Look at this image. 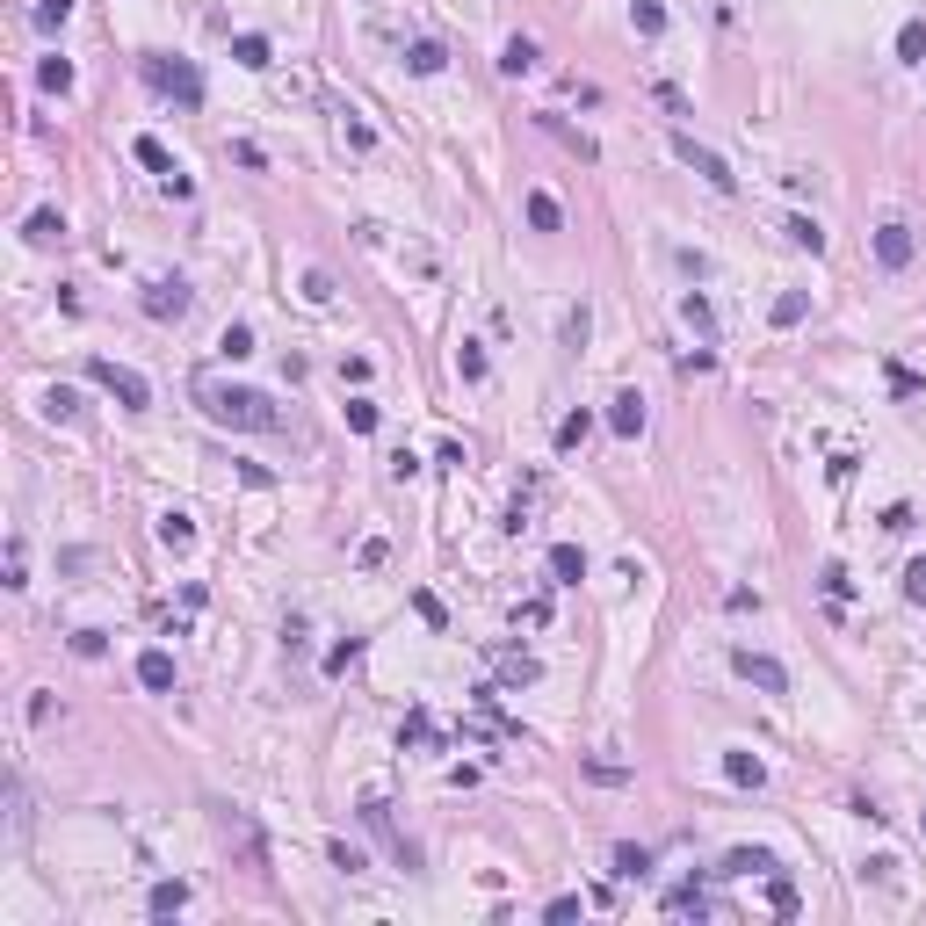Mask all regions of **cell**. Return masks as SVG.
I'll return each instance as SVG.
<instances>
[{
	"label": "cell",
	"instance_id": "obj_1",
	"mask_svg": "<svg viewBox=\"0 0 926 926\" xmlns=\"http://www.w3.org/2000/svg\"><path fill=\"white\" fill-rule=\"evenodd\" d=\"M203 413L218 427H239V435H275L283 413H275L268 391H246V384H203Z\"/></svg>",
	"mask_w": 926,
	"mask_h": 926
},
{
	"label": "cell",
	"instance_id": "obj_2",
	"mask_svg": "<svg viewBox=\"0 0 926 926\" xmlns=\"http://www.w3.org/2000/svg\"><path fill=\"white\" fill-rule=\"evenodd\" d=\"M138 73L152 95H167L181 109H203V73L189 66V58H167V51H138Z\"/></svg>",
	"mask_w": 926,
	"mask_h": 926
},
{
	"label": "cell",
	"instance_id": "obj_3",
	"mask_svg": "<svg viewBox=\"0 0 926 926\" xmlns=\"http://www.w3.org/2000/svg\"><path fill=\"white\" fill-rule=\"evenodd\" d=\"M87 377H95L116 406H131V413H145L152 406V384L138 377V369H123V362H109V355H87Z\"/></svg>",
	"mask_w": 926,
	"mask_h": 926
},
{
	"label": "cell",
	"instance_id": "obj_4",
	"mask_svg": "<svg viewBox=\"0 0 926 926\" xmlns=\"http://www.w3.org/2000/svg\"><path fill=\"white\" fill-rule=\"evenodd\" d=\"M731 673H738V681H753L760 695H789V666L767 659V652H753V644H738V652H731Z\"/></svg>",
	"mask_w": 926,
	"mask_h": 926
},
{
	"label": "cell",
	"instance_id": "obj_5",
	"mask_svg": "<svg viewBox=\"0 0 926 926\" xmlns=\"http://www.w3.org/2000/svg\"><path fill=\"white\" fill-rule=\"evenodd\" d=\"M362 825H369V832H377V840L391 847V861H406V869H413V861H420V854H413V840H406V832H398V825H391V804H384V796H377V789H369V796H362Z\"/></svg>",
	"mask_w": 926,
	"mask_h": 926
},
{
	"label": "cell",
	"instance_id": "obj_6",
	"mask_svg": "<svg viewBox=\"0 0 926 926\" xmlns=\"http://www.w3.org/2000/svg\"><path fill=\"white\" fill-rule=\"evenodd\" d=\"M673 152H681V160H688V167H695V174L709 181V189H724V196L738 189V174H731V167H724V160H717V152H709V145H695L688 131H681V138H673Z\"/></svg>",
	"mask_w": 926,
	"mask_h": 926
},
{
	"label": "cell",
	"instance_id": "obj_7",
	"mask_svg": "<svg viewBox=\"0 0 926 926\" xmlns=\"http://www.w3.org/2000/svg\"><path fill=\"white\" fill-rule=\"evenodd\" d=\"M608 427H615L623 442H637L644 427H652V406H644V391H615V398H608Z\"/></svg>",
	"mask_w": 926,
	"mask_h": 926
},
{
	"label": "cell",
	"instance_id": "obj_8",
	"mask_svg": "<svg viewBox=\"0 0 926 926\" xmlns=\"http://www.w3.org/2000/svg\"><path fill=\"white\" fill-rule=\"evenodd\" d=\"M912 254H919V239H912V225H905V218L876 225V261H883V268H912Z\"/></svg>",
	"mask_w": 926,
	"mask_h": 926
},
{
	"label": "cell",
	"instance_id": "obj_9",
	"mask_svg": "<svg viewBox=\"0 0 926 926\" xmlns=\"http://www.w3.org/2000/svg\"><path fill=\"white\" fill-rule=\"evenodd\" d=\"M189 304H196V297H189V283H181V275H160V283L145 290V312H152V319H189Z\"/></svg>",
	"mask_w": 926,
	"mask_h": 926
},
{
	"label": "cell",
	"instance_id": "obj_10",
	"mask_svg": "<svg viewBox=\"0 0 926 926\" xmlns=\"http://www.w3.org/2000/svg\"><path fill=\"white\" fill-rule=\"evenodd\" d=\"M131 152H138V167H152V174H160V181H167V196H189V174H181V167H174V152H167L160 138H138Z\"/></svg>",
	"mask_w": 926,
	"mask_h": 926
},
{
	"label": "cell",
	"instance_id": "obj_11",
	"mask_svg": "<svg viewBox=\"0 0 926 926\" xmlns=\"http://www.w3.org/2000/svg\"><path fill=\"white\" fill-rule=\"evenodd\" d=\"M536 123H543V131H550V138H558L565 152H572V160H601V145H594V138H586V131H572V123H565V116H536Z\"/></svg>",
	"mask_w": 926,
	"mask_h": 926
},
{
	"label": "cell",
	"instance_id": "obj_12",
	"mask_svg": "<svg viewBox=\"0 0 926 926\" xmlns=\"http://www.w3.org/2000/svg\"><path fill=\"white\" fill-rule=\"evenodd\" d=\"M717 876H775V854H767V847H731Z\"/></svg>",
	"mask_w": 926,
	"mask_h": 926
},
{
	"label": "cell",
	"instance_id": "obj_13",
	"mask_svg": "<svg viewBox=\"0 0 926 926\" xmlns=\"http://www.w3.org/2000/svg\"><path fill=\"white\" fill-rule=\"evenodd\" d=\"M681 326L695 333V341H717V312H709V297H702V290L681 297Z\"/></svg>",
	"mask_w": 926,
	"mask_h": 926
},
{
	"label": "cell",
	"instance_id": "obj_14",
	"mask_svg": "<svg viewBox=\"0 0 926 926\" xmlns=\"http://www.w3.org/2000/svg\"><path fill=\"white\" fill-rule=\"evenodd\" d=\"M138 681H145L152 695H167V688H174V659L160 652V644H152V652H138Z\"/></svg>",
	"mask_w": 926,
	"mask_h": 926
},
{
	"label": "cell",
	"instance_id": "obj_15",
	"mask_svg": "<svg viewBox=\"0 0 926 926\" xmlns=\"http://www.w3.org/2000/svg\"><path fill=\"white\" fill-rule=\"evenodd\" d=\"M160 543H167V550H189V543H196V514H189V507H167V514H160Z\"/></svg>",
	"mask_w": 926,
	"mask_h": 926
},
{
	"label": "cell",
	"instance_id": "obj_16",
	"mask_svg": "<svg viewBox=\"0 0 926 926\" xmlns=\"http://www.w3.org/2000/svg\"><path fill=\"white\" fill-rule=\"evenodd\" d=\"M550 579H558V586H579V579H586V550H579V543H558V550H550Z\"/></svg>",
	"mask_w": 926,
	"mask_h": 926
},
{
	"label": "cell",
	"instance_id": "obj_17",
	"mask_svg": "<svg viewBox=\"0 0 926 926\" xmlns=\"http://www.w3.org/2000/svg\"><path fill=\"white\" fill-rule=\"evenodd\" d=\"M145 912H152V919H174V912H189V883H152Z\"/></svg>",
	"mask_w": 926,
	"mask_h": 926
},
{
	"label": "cell",
	"instance_id": "obj_18",
	"mask_svg": "<svg viewBox=\"0 0 926 926\" xmlns=\"http://www.w3.org/2000/svg\"><path fill=\"white\" fill-rule=\"evenodd\" d=\"M232 58H239L246 73H268V66H275V51H268V37H254V29H246V37H232Z\"/></svg>",
	"mask_w": 926,
	"mask_h": 926
},
{
	"label": "cell",
	"instance_id": "obj_19",
	"mask_svg": "<svg viewBox=\"0 0 926 926\" xmlns=\"http://www.w3.org/2000/svg\"><path fill=\"white\" fill-rule=\"evenodd\" d=\"M22 239H29V246H58V239H66V218H58V210H29Z\"/></svg>",
	"mask_w": 926,
	"mask_h": 926
},
{
	"label": "cell",
	"instance_id": "obj_20",
	"mask_svg": "<svg viewBox=\"0 0 926 926\" xmlns=\"http://www.w3.org/2000/svg\"><path fill=\"white\" fill-rule=\"evenodd\" d=\"M536 66H543V51H536L529 37H514V44L500 51V73H507V80H521V73H536Z\"/></svg>",
	"mask_w": 926,
	"mask_h": 926
},
{
	"label": "cell",
	"instance_id": "obj_21",
	"mask_svg": "<svg viewBox=\"0 0 926 926\" xmlns=\"http://www.w3.org/2000/svg\"><path fill=\"white\" fill-rule=\"evenodd\" d=\"M529 225L536 232H565V210H558V196H550V189H529Z\"/></svg>",
	"mask_w": 926,
	"mask_h": 926
},
{
	"label": "cell",
	"instance_id": "obj_22",
	"mask_svg": "<svg viewBox=\"0 0 926 926\" xmlns=\"http://www.w3.org/2000/svg\"><path fill=\"white\" fill-rule=\"evenodd\" d=\"M37 87H44V95H73V58H44V66H37Z\"/></svg>",
	"mask_w": 926,
	"mask_h": 926
},
{
	"label": "cell",
	"instance_id": "obj_23",
	"mask_svg": "<svg viewBox=\"0 0 926 926\" xmlns=\"http://www.w3.org/2000/svg\"><path fill=\"white\" fill-rule=\"evenodd\" d=\"M449 66V51L435 44V37H420V44H406V73H442Z\"/></svg>",
	"mask_w": 926,
	"mask_h": 926
},
{
	"label": "cell",
	"instance_id": "obj_24",
	"mask_svg": "<svg viewBox=\"0 0 926 926\" xmlns=\"http://www.w3.org/2000/svg\"><path fill=\"white\" fill-rule=\"evenodd\" d=\"M724 782H738V789H760V782H767V767H760L753 753H724Z\"/></svg>",
	"mask_w": 926,
	"mask_h": 926
},
{
	"label": "cell",
	"instance_id": "obj_25",
	"mask_svg": "<svg viewBox=\"0 0 926 926\" xmlns=\"http://www.w3.org/2000/svg\"><path fill=\"white\" fill-rule=\"evenodd\" d=\"M782 239H789V246H804V254H825V225H818V218H789Z\"/></svg>",
	"mask_w": 926,
	"mask_h": 926
},
{
	"label": "cell",
	"instance_id": "obj_26",
	"mask_svg": "<svg viewBox=\"0 0 926 926\" xmlns=\"http://www.w3.org/2000/svg\"><path fill=\"white\" fill-rule=\"evenodd\" d=\"M398 738H406V746H435V753H442V731H435V717H427V709H413Z\"/></svg>",
	"mask_w": 926,
	"mask_h": 926
},
{
	"label": "cell",
	"instance_id": "obj_27",
	"mask_svg": "<svg viewBox=\"0 0 926 926\" xmlns=\"http://www.w3.org/2000/svg\"><path fill=\"white\" fill-rule=\"evenodd\" d=\"M608 861H615V876H623V883H637L644 869H652V854H644V847H630V840H623V847H615Z\"/></svg>",
	"mask_w": 926,
	"mask_h": 926
},
{
	"label": "cell",
	"instance_id": "obj_28",
	"mask_svg": "<svg viewBox=\"0 0 926 926\" xmlns=\"http://www.w3.org/2000/svg\"><path fill=\"white\" fill-rule=\"evenodd\" d=\"M500 681H507V688H529V681H536V659H529V652H500Z\"/></svg>",
	"mask_w": 926,
	"mask_h": 926
},
{
	"label": "cell",
	"instance_id": "obj_29",
	"mask_svg": "<svg viewBox=\"0 0 926 926\" xmlns=\"http://www.w3.org/2000/svg\"><path fill=\"white\" fill-rule=\"evenodd\" d=\"M218 355L225 362H246V355H254V326H225L218 333Z\"/></svg>",
	"mask_w": 926,
	"mask_h": 926
},
{
	"label": "cell",
	"instance_id": "obj_30",
	"mask_svg": "<svg viewBox=\"0 0 926 926\" xmlns=\"http://www.w3.org/2000/svg\"><path fill=\"white\" fill-rule=\"evenodd\" d=\"M586 435H594V413H565V420H558V449H565V456H572Z\"/></svg>",
	"mask_w": 926,
	"mask_h": 926
},
{
	"label": "cell",
	"instance_id": "obj_31",
	"mask_svg": "<svg viewBox=\"0 0 926 926\" xmlns=\"http://www.w3.org/2000/svg\"><path fill=\"white\" fill-rule=\"evenodd\" d=\"M898 58H905V66H926V22H905L898 29Z\"/></svg>",
	"mask_w": 926,
	"mask_h": 926
},
{
	"label": "cell",
	"instance_id": "obj_32",
	"mask_svg": "<svg viewBox=\"0 0 926 926\" xmlns=\"http://www.w3.org/2000/svg\"><path fill=\"white\" fill-rule=\"evenodd\" d=\"M66 15H73V0H37V8H29V22H37L44 37H51V29H66Z\"/></svg>",
	"mask_w": 926,
	"mask_h": 926
},
{
	"label": "cell",
	"instance_id": "obj_33",
	"mask_svg": "<svg viewBox=\"0 0 926 926\" xmlns=\"http://www.w3.org/2000/svg\"><path fill=\"white\" fill-rule=\"evenodd\" d=\"M804 312H811L804 290H782V297H775V326H804Z\"/></svg>",
	"mask_w": 926,
	"mask_h": 926
},
{
	"label": "cell",
	"instance_id": "obj_34",
	"mask_svg": "<svg viewBox=\"0 0 926 926\" xmlns=\"http://www.w3.org/2000/svg\"><path fill=\"white\" fill-rule=\"evenodd\" d=\"M326 861H333L341 876H362V869H369V854H362V847H348V840H333V847H326Z\"/></svg>",
	"mask_w": 926,
	"mask_h": 926
},
{
	"label": "cell",
	"instance_id": "obj_35",
	"mask_svg": "<svg viewBox=\"0 0 926 926\" xmlns=\"http://www.w3.org/2000/svg\"><path fill=\"white\" fill-rule=\"evenodd\" d=\"M630 22H637V37H659V29H666V8H659V0H637Z\"/></svg>",
	"mask_w": 926,
	"mask_h": 926
},
{
	"label": "cell",
	"instance_id": "obj_36",
	"mask_svg": "<svg viewBox=\"0 0 926 926\" xmlns=\"http://www.w3.org/2000/svg\"><path fill=\"white\" fill-rule=\"evenodd\" d=\"M456 377H463V384H485V355H478V341H463V348H456Z\"/></svg>",
	"mask_w": 926,
	"mask_h": 926
},
{
	"label": "cell",
	"instance_id": "obj_37",
	"mask_svg": "<svg viewBox=\"0 0 926 926\" xmlns=\"http://www.w3.org/2000/svg\"><path fill=\"white\" fill-rule=\"evenodd\" d=\"M348 427L355 435H377V406H369V398H348Z\"/></svg>",
	"mask_w": 926,
	"mask_h": 926
},
{
	"label": "cell",
	"instance_id": "obj_38",
	"mask_svg": "<svg viewBox=\"0 0 926 926\" xmlns=\"http://www.w3.org/2000/svg\"><path fill=\"white\" fill-rule=\"evenodd\" d=\"M818 586H825L832 601H847V594H854V579H847V565H825V572H818Z\"/></svg>",
	"mask_w": 926,
	"mask_h": 926
},
{
	"label": "cell",
	"instance_id": "obj_39",
	"mask_svg": "<svg viewBox=\"0 0 926 926\" xmlns=\"http://www.w3.org/2000/svg\"><path fill=\"white\" fill-rule=\"evenodd\" d=\"M362 659V637H348V644H333V652H326V673H348Z\"/></svg>",
	"mask_w": 926,
	"mask_h": 926
},
{
	"label": "cell",
	"instance_id": "obj_40",
	"mask_svg": "<svg viewBox=\"0 0 926 926\" xmlns=\"http://www.w3.org/2000/svg\"><path fill=\"white\" fill-rule=\"evenodd\" d=\"M905 601H912V608H926V558H919V565H905Z\"/></svg>",
	"mask_w": 926,
	"mask_h": 926
},
{
	"label": "cell",
	"instance_id": "obj_41",
	"mask_svg": "<svg viewBox=\"0 0 926 926\" xmlns=\"http://www.w3.org/2000/svg\"><path fill=\"white\" fill-rule=\"evenodd\" d=\"M413 608H420V623H435V630H442V623H449V608H442V601H435V594H427V586H420V594H413Z\"/></svg>",
	"mask_w": 926,
	"mask_h": 926
},
{
	"label": "cell",
	"instance_id": "obj_42",
	"mask_svg": "<svg viewBox=\"0 0 926 926\" xmlns=\"http://www.w3.org/2000/svg\"><path fill=\"white\" fill-rule=\"evenodd\" d=\"M73 652H80V659H102L109 637H102V630H73Z\"/></svg>",
	"mask_w": 926,
	"mask_h": 926
},
{
	"label": "cell",
	"instance_id": "obj_43",
	"mask_svg": "<svg viewBox=\"0 0 926 926\" xmlns=\"http://www.w3.org/2000/svg\"><path fill=\"white\" fill-rule=\"evenodd\" d=\"M883 377H890V391H898V398H919V377H912V369H905V362H890V369H883Z\"/></svg>",
	"mask_w": 926,
	"mask_h": 926
},
{
	"label": "cell",
	"instance_id": "obj_44",
	"mask_svg": "<svg viewBox=\"0 0 926 926\" xmlns=\"http://www.w3.org/2000/svg\"><path fill=\"white\" fill-rule=\"evenodd\" d=\"M44 406H51V413H58V420H80V398H73V391H66V384H58V391H51V398H44Z\"/></svg>",
	"mask_w": 926,
	"mask_h": 926
},
{
	"label": "cell",
	"instance_id": "obj_45",
	"mask_svg": "<svg viewBox=\"0 0 926 926\" xmlns=\"http://www.w3.org/2000/svg\"><path fill=\"white\" fill-rule=\"evenodd\" d=\"M767 905H775V912H796V883L775 876V883H767Z\"/></svg>",
	"mask_w": 926,
	"mask_h": 926
},
{
	"label": "cell",
	"instance_id": "obj_46",
	"mask_svg": "<svg viewBox=\"0 0 926 926\" xmlns=\"http://www.w3.org/2000/svg\"><path fill=\"white\" fill-rule=\"evenodd\" d=\"M586 326H594V319H586V304H572V312H565V341H572V348L586 341Z\"/></svg>",
	"mask_w": 926,
	"mask_h": 926
},
{
	"label": "cell",
	"instance_id": "obj_47",
	"mask_svg": "<svg viewBox=\"0 0 926 926\" xmlns=\"http://www.w3.org/2000/svg\"><path fill=\"white\" fill-rule=\"evenodd\" d=\"M883 529H890V536H905V529H912V507H905V500H898V507H883Z\"/></svg>",
	"mask_w": 926,
	"mask_h": 926
},
{
	"label": "cell",
	"instance_id": "obj_48",
	"mask_svg": "<svg viewBox=\"0 0 926 926\" xmlns=\"http://www.w3.org/2000/svg\"><path fill=\"white\" fill-rule=\"evenodd\" d=\"M304 297H312V304H333V283H326V275L312 268V275H304Z\"/></svg>",
	"mask_w": 926,
	"mask_h": 926
},
{
	"label": "cell",
	"instance_id": "obj_49",
	"mask_svg": "<svg viewBox=\"0 0 926 926\" xmlns=\"http://www.w3.org/2000/svg\"><path fill=\"white\" fill-rule=\"evenodd\" d=\"M919 832H926V818H919Z\"/></svg>",
	"mask_w": 926,
	"mask_h": 926
}]
</instances>
